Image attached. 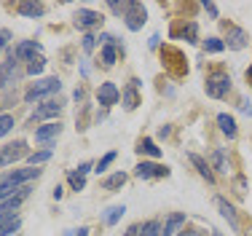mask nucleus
<instances>
[{"mask_svg":"<svg viewBox=\"0 0 252 236\" xmlns=\"http://www.w3.org/2000/svg\"><path fill=\"white\" fill-rule=\"evenodd\" d=\"M83 48H86V51H92V48H94V38H92V35L83 38Z\"/></svg>","mask_w":252,"mask_h":236,"instance_id":"nucleus-37","label":"nucleus"},{"mask_svg":"<svg viewBox=\"0 0 252 236\" xmlns=\"http://www.w3.org/2000/svg\"><path fill=\"white\" fill-rule=\"evenodd\" d=\"M137 86H140V81H129V86H126V92H124V107H126V110H134V107L140 105Z\"/></svg>","mask_w":252,"mask_h":236,"instance_id":"nucleus-15","label":"nucleus"},{"mask_svg":"<svg viewBox=\"0 0 252 236\" xmlns=\"http://www.w3.org/2000/svg\"><path fill=\"white\" fill-rule=\"evenodd\" d=\"M110 8L116 11V14H124V19H126V27L129 30H140L142 24H145L148 19V11H145V5L142 3H110Z\"/></svg>","mask_w":252,"mask_h":236,"instance_id":"nucleus-1","label":"nucleus"},{"mask_svg":"<svg viewBox=\"0 0 252 236\" xmlns=\"http://www.w3.org/2000/svg\"><path fill=\"white\" fill-rule=\"evenodd\" d=\"M247 81H250V86H252V65H250V70H247Z\"/></svg>","mask_w":252,"mask_h":236,"instance_id":"nucleus-42","label":"nucleus"},{"mask_svg":"<svg viewBox=\"0 0 252 236\" xmlns=\"http://www.w3.org/2000/svg\"><path fill=\"white\" fill-rule=\"evenodd\" d=\"M62 132V126L59 124H46V126H40V129H35V140L38 142H49V140H54V137Z\"/></svg>","mask_w":252,"mask_h":236,"instance_id":"nucleus-18","label":"nucleus"},{"mask_svg":"<svg viewBox=\"0 0 252 236\" xmlns=\"http://www.w3.org/2000/svg\"><path fill=\"white\" fill-rule=\"evenodd\" d=\"M124 212H126L124 204H121V207H110V209L105 212V223H107V226H116V223L121 220V215H124Z\"/></svg>","mask_w":252,"mask_h":236,"instance_id":"nucleus-28","label":"nucleus"},{"mask_svg":"<svg viewBox=\"0 0 252 236\" xmlns=\"http://www.w3.org/2000/svg\"><path fill=\"white\" fill-rule=\"evenodd\" d=\"M137 150H140V153H148L151 159H158V156H161V148L151 140V137H145V140L140 142V148H137Z\"/></svg>","mask_w":252,"mask_h":236,"instance_id":"nucleus-23","label":"nucleus"},{"mask_svg":"<svg viewBox=\"0 0 252 236\" xmlns=\"http://www.w3.org/2000/svg\"><path fill=\"white\" fill-rule=\"evenodd\" d=\"M67 236H89V228H78V231H67Z\"/></svg>","mask_w":252,"mask_h":236,"instance_id":"nucleus-38","label":"nucleus"},{"mask_svg":"<svg viewBox=\"0 0 252 236\" xmlns=\"http://www.w3.org/2000/svg\"><path fill=\"white\" fill-rule=\"evenodd\" d=\"M247 43H250V38H247V33H244V30H239V27L228 30V40H225L228 48H244Z\"/></svg>","mask_w":252,"mask_h":236,"instance_id":"nucleus-12","label":"nucleus"},{"mask_svg":"<svg viewBox=\"0 0 252 236\" xmlns=\"http://www.w3.org/2000/svg\"><path fill=\"white\" fill-rule=\"evenodd\" d=\"M5 38H8V33L3 30V33H0V51H3V46H5Z\"/></svg>","mask_w":252,"mask_h":236,"instance_id":"nucleus-40","label":"nucleus"},{"mask_svg":"<svg viewBox=\"0 0 252 236\" xmlns=\"http://www.w3.org/2000/svg\"><path fill=\"white\" fill-rule=\"evenodd\" d=\"M183 226H185V212L169 215V217H166V223H164V236H175Z\"/></svg>","mask_w":252,"mask_h":236,"instance_id":"nucleus-16","label":"nucleus"},{"mask_svg":"<svg viewBox=\"0 0 252 236\" xmlns=\"http://www.w3.org/2000/svg\"><path fill=\"white\" fill-rule=\"evenodd\" d=\"M190 161H193V167H196V169H199V174H201V177H207V183H212V180H215V174L209 172V164H207V161H204L201 156H196V153H190Z\"/></svg>","mask_w":252,"mask_h":236,"instance_id":"nucleus-21","label":"nucleus"},{"mask_svg":"<svg viewBox=\"0 0 252 236\" xmlns=\"http://www.w3.org/2000/svg\"><path fill=\"white\" fill-rule=\"evenodd\" d=\"M99 22H102V16L97 14V11L78 8V14H75V27H81V30H89V27H97Z\"/></svg>","mask_w":252,"mask_h":236,"instance_id":"nucleus-8","label":"nucleus"},{"mask_svg":"<svg viewBox=\"0 0 252 236\" xmlns=\"http://www.w3.org/2000/svg\"><path fill=\"white\" fill-rule=\"evenodd\" d=\"M27 145L22 142V140H16V142H11V145H5V148H0V167H5V164H14V161H19L22 156L27 153Z\"/></svg>","mask_w":252,"mask_h":236,"instance_id":"nucleus-5","label":"nucleus"},{"mask_svg":"<svg viewBox=\"0 0 252 236\" xmlns=\"http://www.w3.org/2000/svg\"><path fill=\"white\" fill-rule=\"evenodd\" d=\"M124 183H126V174H124V172H116V174H110V177L102 180V188H105V191H113V188H121Z\"/></svg>","mask_w":252,"mask_h":236,"instance_id":"nucleus-22","label":"nucleus"},{"mask_svg":"<svg viewBox=\"0 0 252 236\" xmlns=\"http://www.w3.org/2000/svg\"><path fill=\"white\" fill-rule=\"evenodd\" d=\"M244 236H252V228H250V231H244Z\"/></svg>","mask_w":252,"mask_h":236,"instance_id":"nucleus-43","label":"nucleus"},{"mask_svg":"<svg viewBox=\"0 0 252 236\" xmlns=\"http://www.w3.org/2000/svg\"><path fill=\"white\" fill-rule=\"evenodd\" d=\"M134 174L140 180H156V177H169V169L161 167V164H151V161H142V164H137Z\"/></svg>","mask_w":252,"mask_h":236,"instance_id":"nucleus-4","label":"nucleus"},{"mask_svg":"<svg viewBox=\"0 0 252 236\" xmlns=\"http://www.w3.org/2000/svg\"><path fill=\"white\" fill-rule=\"evenodd\" d=\"M140 236H164V228H161L158 220H148L145 226L140 228Z\"/></svg>","mask_w":252,"mask_h":236,"instance_id":"nucleus-24","label":"nucleus"},{"mask_svg":"<svg viewBox=\"0 0 252 236\" xmlns=\"http://www.w3.org/2000/svg\"><path fill=\"white\" fill-rule=\"evenodd\" d=\"M14 70H16V57L11 54L8 62H3V67H0V89L8 86V81L14 78Z\"/></svg>","mask_w":252,"mask_h":236,"instance_id":"nucleus-19","label":"nucleus"},{"mask_svg":"<svg viewBox=\"0 0 252 236\" xmlns=\"http://www.w3.org/2000/svg\"><path fill=\"white\" fill-rule=\"evenodd\" d=\"M215 169H218V172H228L225 169V150L223 148L215 150Z\"/></svg>","mask_w":252,"mask_h":236,"instance_id":"nucleus-32","label":"nucleus"},{"mask_svg":"<svg viewBox=\"0 0 252 236\" xmlns=\"http://www.w3.org/2000/svg\"><path fill=\"white\" fill-rule=\"evenodd\" d=\"M102 40H105V48H102V62L110 67V65H116V57H118V48H116V43H113V35H102Z\"/></svg>","mask_w":252,"mask_h":236,"instance_id":"nucleus-13","label":"nucleus"},{"mask_svg":"<svg viewBox=\"0 0 252 236\" xmlns=\"http://www.w3.org/2000/svg\"><path fill=\"white\" fill-rule=\"evenodd\" d=\"M40 70H43V59H32V62H30V67H27L30 75H38Z\"/></svg>","mask_w":252,"mask_h":236,"instance_id":"nucleus-35","label":"nucleus"},{"mask_svg":"<svg viewBox=\"0 0 252 236\" xmlns=\"http://www.w3.org/2000/svg\"><path fill=\"white\" fill-rule=\"evenodd\" d=\"M27 193H30V188H27V185H22V191L16 193V196L5 199V202L0 204V212H5V215H14V209H16V207H19V204L27 199Z\"/></svg>","mask_w":252,"mask_h":236,"instance_id":"nucleus-11","label":"nucleus"},{"mask_svg":"<svg viewBox=\"0 0 252 236\" xmlns=\"http://www.w3.org/2000/svg\"><path fill=\"white\" fill-rule=\"evenodd\" d=\"M62 89V81L59 78H46V81H38L25 92V102H35V100H43L49 94H57Z\"/></svg>","mask_w":252,"mask_h":236,"instance_id":"nucleus-2","label":"nucleus"},{"mask_svg":"<svg viewBox=\"0 0 252 236\" xmlns=\"http://www.w3.org/2000/svg\"><path fill=\"white\" fill-rule=\"evenodd\" d=\"M212 236H223V234H212Z\"/></svg>","mask_w":252,"mask_h":236,"instance_id":"nucleus-44","label":"nucleus"},{"mask_svg":"<svg viewBox=\"0 0 252 236\" xmlns=\"http://www.w3.org/2000/svg\"><path fill=\"white\" fill-rule=\"evenodd\" d=\"M242 110H244V113H247V116H252V105H250V102H247V100H244V102H242Z\"/></svg>","mask_w":252,"mask_h":236,"instance_id":"nucleus-39","label":"nucleus"},{"mask_svg":"<svg viewBox=\"0 0 252 236\" xmlns=\"http://www.w3.org/2000/svg\"><path fill=\"white\" fill-rule=\"evenodd\" d=\"M67 183H70V188H73V191H83V188H86V174H81L75 169V172L67 174Z\"/></svg>","mask_w":252,"mask_h":236,"instance_id":"nucleus-26","label":"nucleus"},{"mask_svg":"<svg viewBox=\"0 0 252 236\" xmlns=\"http://www.w3.org/2000/svg\"><path fill=\"white\" fill-rule=\"evenodd\" d=\"M204 89H207V97L223 100V97L231 92V78H228V72H212V75H207Z\"/></svg>","mask_w":252,"mask_h":236,"instance_id":"nucleus-3","label":"nucleus"},{"mask_svg":"<svg viewBox=\"0 0 252 236\" xmlns=\"http://www.w3.org/2000/svg\"><path fill=\"white\" fill-rule=\"evenodd\" d=\"M19 191H22V185H14V183H8V180H3V183H0V202H5V199L16 196Z\"/></svg>","mask_w":252,"mask_h":236,"instance_id":"nucleus-25","label":"nucleus"},{"mask_svg":"<svg viewBox=\"0 0 252 236\" xmlns=\"http://www.w3.org/2000/svg\"><path fill=\"white\" fill-rule=\"evenodd\" d=\"M218 124H220V132H223L225 137H236V121H233V116H228V113H220L218 116Z\"/></svg>","mask_w":252,"mask_h":236,"instance_id":"nucleus-20","label":"nucleus"},{"mask_svg":"<svg viewBox=\"0 0 252 236\" xmlns=\"http://www.w3.org/2000/svg\"><path fill=\"white\" fill-rule=\"evenodd\" d=\"M38 174H40V169H19V172L5 174V180H8V183H14V185H22V183H27V180L38 177Z\"/></svg>","mask_w":252,"mask_h":236,"instance_id":"nucleus-17","label":"nucleus"},{"mask_svg":"<svg viewBox=\"0 0 252 236\" xmlns=\"http://www.w3.org/2000/svg\"><path fill=\"white\" fill-rule=\"evenodd\" d=\"M204 48H207L209 54H218V51H223V48H225V43L220 38H207V40H204Z\"/></svg>","mask_w":252,"mask_h":236,"instance_id":"nucleus-30","label":"nucleus"},{"mask_svg":"<svg viewBox=\"0 0 252 236\" xmlns=\"http://www.w3.org/2000/svg\"><path fill=\"white\" fill-rule=\"evenodd\" d=\"M19 226H22V220H19V217H14V220H8L5 226H0V236H16Z\"/></svg>","mask_w":252,"mask_h":236,"instance_id":"nucleus-29","label":"nucleus"},{"mask_svg":"<svg viewBox=\"0 0 252 236\" xmlns=\"http://www.w3.org/2000/svg\"><path fill=\"white\" fill-rule=\"evenodd\" d=\"M51 159V150H38V153H32V156H27V161L32 167H38V164H43V161H49Z\"/></svg>","mask_w":252,"mask_h":236,"instance_id":"nucleus-31","label":"nucleus"},{"mask_svg":"<svg viewBox=\"0 0 252 236\" xmlns=\"http://www.w3.org/2000/svg\"><path fill=\"white\" fill-rule=\"evenodd\" d=\"M204 8H207L209 16H218V5H215V3H204Z\"/></svg>","mask_w":252,"mask_h":236,"instance_id":"nucleus-36","label":"nucleus"},{"mask_svg":"<svg viewBox=\"0 0 252 236\" xmlns=\"http://www.w3.org/2000/svg\"><path fill=\"white\" fill-rule=\"evenodd\" d=\"M177 236H199V231H183V234H177Z\"/></svg>","mask_w":252,"mask_h":236,"instance_id":"nucleus-41","label":"nucleus"},{"mask_svg":"<svg viewBox=\"0 0 252 236\" xmlns=\"http://www.w3.org/2000/svg\"><path fill=\"white\" fill-rule=\"evenodd\" d=\"M97 97H99V105L110 107V105H116V102L121 100V92H118L116 83H102L99 92H97Z\"/></svg>","mask_w":252,"mask_h":236,"instance_id":"nucleus-7","label":"nucleus"},{"mask_svg":"<svg viewBox=\"0 0 252 236\" xmlns=\"http://www.w3.org/2000/svg\"><path fill=\"white\" fill-rule=\"evenodd\" d=\"M59 113H62V102H54V100H49V102H43V105H40L38 110L32 113V121H43V118L59 116Z\"/></svg>","mask_w":252,"mask_h":236,"instance_id":"nucleus-9","label":"nucleus"},{"mask_svg":"<svg viewBox=\"0 0 252 236\" xmlns=\"http://www.w3.org/2000/svg\"><path fill=\"white\" fill-rule=\"evenodd\" d=\"M113 161H116V150H110V153H107V156H102V161H99V164H97V172L102 174V172H105L107 167L113 164Z\"/></svg>","mask_w":252,"mask_h":236,"instance_id":"nucleus-34","label":"nucleus"},{"mask_svg":"<svg viewBox=\"0 0 252 236\" xmlns=\"http://www.w3.org/2000/svg\"><path fill=\"white\" fill-rule=\"evenodd\" d=\"M161 57H164V62H166V67H169L175 75H185V65H183V54L177 51V48H172V46H164V51H161Z\"/></svg>","mask_w":252,"mask_h":236,"instance_id":"nucleus-6","label":"nucleus"},{"mask_svg":"<svg viewBox=\"0 0 252 236\" xmlns=\"http://www.w3.org/2000/svg\"><path fill=\"white\" fill-rule=\"evenodd\" d=\"M14 129V116H0V137Z\"/></svg>","mask_w":252,"mask_h":236,"instance_id":"nucleus-33","label":"nucleus"},{"mask_svg":"<svg viewBox=\"0 0 252 236\" xmlns=\"http://www.w3.org/2000/svg\"><path fill=\"white\" fill-rule=\"evenodd\" d=\"M40 51V46L35 43V40H22L19 46H16V51H14V57L16 59H35V54Z\"/></svg>","mask_w":252,"mask_h":236,"instance_id":"nucleus-14","label":"nucleus"},{"mask_svg":"<svg viewBox=\"0 0 252 236\" xmlns=\"http://www.w3.org/2000/svg\"><path fill=\"white\" fill-rule=\"evenodd\" d=\"M19 14L22 16H40L43 14V5L40 3H19Z\"/></svg>","mask_w":252,"mask_h":236,"instance_id":"nucleus-27","label":"nucleus"},{"mask_svg":"<svg viewBox=\"0 0 252 236\" xmlns=\"http://www.w3.org/2000/svg\"><path fill=\"white\" fill-rule=\"evenodd\" d=\"M218 209H220V215H223L225 220H228V226H231L233 231H239V217H236V209H233L223 196H218Z\"/></svg>","mask_w":252,"mask_h":236,"instance_id":"nucleus-10","label":"nucleus"}]
</instances>
